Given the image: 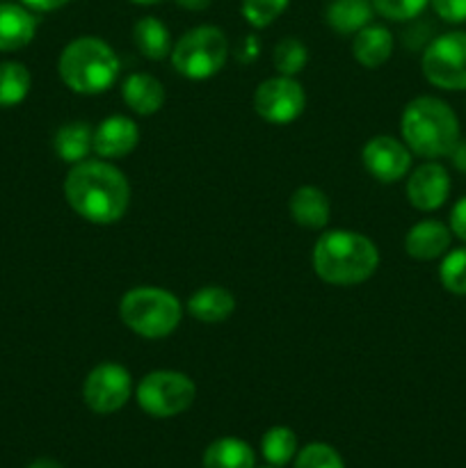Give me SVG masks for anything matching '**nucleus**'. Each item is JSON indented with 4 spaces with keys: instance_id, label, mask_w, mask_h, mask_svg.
<instances>
[{
    "instance_id": "obj_1",
    "label": "nucleus",
    "mask_w": 466,
    "mask_h": 468,
    "mask_svg": "<svg viewBox=\"0 0 466 468\" xmlns=\"http://www.w3.org/2000/svg\"><path fill=\"white\" fill-rule=\"evenodd\" d=\"M64 197L67 204L87 222L112 224L126 215L131 186L112 165L82 160L69 169L64 178Z\"/></svg>"
},
{
    "instance_id": "obj_2",
    "label": "nucleus",
    "mask_w": 466,
    "mask_h": 468,
    "mask_svg": "<svg viewBox=\"0 0 466 468\" xmlns=\"http://www.w3.org/2000/svg\"><path fill=\"white\" fill-rule=\"evenodd\" d=\"M379 251L370 238L356 231H329L313 247L315 274L332 286H355L373 277Z\"/></svg>"
},
{
    "instance_id": "obj_3",
    "label": "nucleus",
    "mask_w": 466,
    "mask_h": 468,
    "mask_svg": "<svg viewBox=\"0 0 466 468\" xmlns=\"http://www.w3.org/2000/svg\"><path fill=\"white\" fill-rule=\"evenodd\" d=\"M402 140L420 158L450 155L460 142V122L450 105L434 96H418L402 112Z\"/></svg>"
},
{
    "instance_id": "obj_4",
    "label": "nucleus",
    "mask_w": 466,
    "mask_h": 468,
    "mask_svg": "<svg viewBox=\"0 0 466 468\" xmlns=\"http://www.w3.org/2000/svg\"><path fill=\"white\" fill-rule=\"evenodd\" d=\"M119 58L103 39L80 37L59 55V78L78 94H101L119 78Z\"/></svg>"
},
{
    "instance_id": "obj_5",
    "label": "nucleus",
    "mask_w": 466,
    "mask_h": 468,
    "mask_svg": "<svg viewBox=\"0 0 466 468\" xmlns=\"http://www.w3.org/2000/svg\"><path fill=\"white\" fill-rule=\"evenodd\" d=\"M181 302L169 291L154 286L132 288L119 304L123 324L144 338L169 336L181 323Z\"/></svg>"
},
{
    "instance_id": "obj_6",
    "label": "nucleus",
    "mask_w": 466,
    "mask_h": 468,
    "mask_svg": "<svg viewBox=\"0 0 466 468\" xmlns=\"http://www.w3.org/2000/svg\"><path fill=\"white\" fill-rule=\"evenodd\" d=\"M228 58V41L215 26H199L187 30L172 48V64L181 76L204 80L215 76Z\"/></svg>"
},
{
    "instance_id": "obj_7",
    "label": "nucleus",
    "mask_w": 466,
    "mask_h": 468,
    "mask_svg": "<svg viewBox=\"0 0 466 468\" xmlns=\"http://www.w3.org/2000/svg\"><path fill=\"white\" fill-rule=\"evenodd\" d=\"M137 405L155 419H172L183 414L195 402L196 387L187 375L174 370L149 373L137 387Z\"/></svg>"
},
{
    "instance_id": "obj_8",
    "label": "nucleus",
    "mask_w": 466,
    "mask_h": 468,
    "mask_svg": "<svg viewBox=\"0 0 466 468\" xmlns=\"http://www.w3.org/2000/svg\"><path fill=\"white\" fill-rule=\"evenodd\" d=\"M423 76L439 90H466V32L437 37L423 53Z\"/></svg>"
},
{
    "instance_id": "obj_9",
    "label": "nucleus",
    "mask_w": 466,
    "mask_h": 468,
    "mask_svg": "<svg viewBox=\"0 0 466 468\" xmlns=\"http://www.w3.org/2000/svg\"><path fill=\"white\" fill-rule=\"evenodd\" d=\"M306 96L300 82L291 76L268 78L254 91V110L268 123H291L304 112Z\"/></svg>"
},
{
    "instance_id": "obj_10",
    "label": "nucleus",
    "mask_w": 466,
    "mask_h": 468,
    "mask_svg": "<svg viewBox=\"0 0 466 468\" xmlns=\"http://www.w3.org/2000/svg\"><path fill=\"white\" fill-rule=\"evenodd\" d=\"M132 379L123 366L101 364L87 375L82 384V400L96 414H114L128 402Z\"/></svg>"
},
{
    "instance_id": "obj_11",
    "label": "nucleus",
    "mask_w": 466,
    "mask_h": 468,
    "mask_svg": "<svg viewBox=\"0 0 466 468\" xmlns=\"http://www.w3.org/2000/svg\"><path fill=\"white\" fill-rule=\"evenodd\" d=\"M364 167L379 183H396L407 176L411 167V151L396 137L377 135L365 142L361 151Z\"/></svg>"
},
{
    "instance_id": "obj_12",
    "label": "nucleus",
    "mask_w": 466,
    "mask_h": 468,
    "mask_svg": "<svg viewBox=\"0 0 466 468\" xmlns=\"http://www.w3.org/2000/svg\"><path fill=\"white\" fill-rule=\"evenodd\" d=\"M450 195V176L448 169L439 163H423L409 174L407 181V199L418 210H437L446 204Z\"/></svg>"
},
{
    "instance_id": "obj_13",
    "label": "nucleus",
    "mask_w": 466,
    "mask_h": 468,
    "mask_svg": "<svg viewBox=\"0 0 466 468\" xmlns=\"http://www.w3.org/2000/svg\"><path fill=\"white\" fill-rule=\"evenodd\" d=\"M140 140V128L132 119L114 114L103 119L94 131V151L101 158H123L131 154Z\"/></svg>"
},
{
    "instance_id": "obj_14",
    "label": "nucleus",
    "mask_w": 466,
    "mask_h": 468,
    "mask_svg": "<svg viewBox=\"0 0 466 468\" xmlns=\"http://www.w3.org/2000/svg\"><path fill=\"white\" fill-rule=\"evenodd\" d=\"M452 231L437 219H423L414 224L405 238V250L416 261H434L450 247Z\"/></svg>"
},
{
    "instance_id": "obj_15",
    "label": "nucleus",
    "mask_w": 466,
    "mask_h": 468,
    "mask_svg": "<svg viewBox=\"0 0 466 468\" xmlns=\"http://www.w3.org/2000/svg\"><path fill=\"white\" fill-rule=\"evenodd\" d=\"M37 32V18L30 9L14 3H0V50L26 48Z\"/></svg>"
},
{
    "instance_id": "obj_16",
    "label": "nucleus",
    "mask_w": 466,
    "mask_h": 468,
    "mask_svg": "<svg viewBox=\"0 0 466 468\" xmlns=\"http://www.w3.org/2000/svg\"><path fill=\"white\" fill-rule=\"evenodd\" d=\"M352 53L355 59L365 69H379L393 53V35L384 26H365L361 27L352 41Z\"/></svg>"
},
{
    "instance_id": "obj_17",
    "label": "nucleus",
    "mask_w": 466,
    "mask_h": 468,
    "mask_svg": "<svg viewBox=\"0 0 466 468\" xmlns=\"http://www.w3.org/2000/svg\"><path fill=\"white\" fill-rule=\"evenodd\" d=\"M187 311L199 323L217 324L224 323L236 311V297L222 286H206L190 297Z\"/></svg>"
},
{
    "instance_id": "obj_18",
    "label": "nucleus",
    "mask_w": 466,
    "mask_h": 468,
    "mask_svg": "<svg viewBox=\"0 0 466 468\" xmlns=\"http://www.w3.org/2000/svg\"><path fill=\"white\" fill-rule=\"evenodd\" d=\"M292 219L300 227L323 229L329 222V199L323 190L313 186H302L292 192L288 201Z\"/></svg>"
},
{
    "instance_id": "obj_19",
    "label": "nucleus",
    "mask_w": 466,
    "mask_h": 468,
    "mask_svg": "<svg viewBox=\"0 0 466 468\" xmlns=\"http://www.w3.org/2000/svg\"><path fill=\"white\" fill-rule=\"evenodd\" d=\"M123 101L137 114H154L163 108L164 90L149 73H131L122 87Z\"/></svg>"
},
{
    "instance_id": "obj_20",
    "label": "nucleus",
    "mask_w": 466,
    "mask_h": 468,
    "mask_svg": "<svg viewBox=\"0 0 466 468\" xmlns=\"http://www.w3.org/2000/svg\"><path fill=\"white\" fill-rule=\"evenodd\" d=\"M373 0H332L327 5V26L338 35H356L373 18Z\"/></svg>"
},
{
    "instance_id": "obj_21",
    "label": "nucleus",
    "mask_w": 466,
    "mask_h": 468,
    "mask_svg": "<svg viewBox=\"0 0 466 468\" xmlns=\"http://www.w3.org/2000/svg\"><path fill=\"white\" fill-rule=\"evenodd\" d=\"M55 154L64 160V163H82L91 149H94V131L87 126L85 122H71L64 123L58 133H55Z\"/></svg>"
},
{
    "instance_id": "obj_22",
    "label": "nucleus",
    "mask_w": 466,
    "mask_h": 468,
    "mask_svg": "<svg viewBox=\"0 0 466 468\" xmlns=\"http://www.w3.org/2000/svg\"><path fill=\"white\" fill-rule=\"evenodd\" d=\"M132 39H135L137 50L149 59H163L172 55V37H169L167 26L155 16H144L132 27Z\"/></svg>"
},
{
    "instance_id": "obj_23",
    "label": "nucleus",
    "mask_w": 466,
    "mask_h": 468,
    "mask_svg": "<svg viewBox=\"0 0 466 468\" xmlns=\"http://www.w3.org/2000/svg\"><path fill=\"white\" fill-rule=\"evenodd\" d=\"M254 451L233 437L217 439L204 452V468H254Z\"/></svg>"
},
{
    "instance_id": "obj_24",
    "label": "nucleus",
    "mask_w": 466,
    "mask_h": 468,
    "mask_svg": "<svg viewBox=\"0 0 466 468\" xmlns=\"http://www.w3.org/2000/svg\"><path fill=\"white\" fill-rule=\"evenodd\" d=\"M32 85L30 71L21 62L0 64V108H14L27 96Z\"/></svg>"
},
{
    "instance_id": "obj_25",
    "label": "nucleus",
    "mask_w": 466,
    "mask_h": 468,
    "mask_svg": "<svg viewBox=\"0 0 466 468\" xmlns=\"http://www.w3.org/2000/svg\"><path fill=\"white\" fill-rule=\"evenodd\" d=\"M260 451H263V457L272 466H286L297 452L295 432L288 428H281V425H279V428H270L268 432L263 434Z\"/></svg>"
},
{
    "instance_id": "obj_26",
    "label": "nucleus",
    "mask_w": 466,
    "mask_h": 468,
    "mask_svg": "<svg viewBox=\"0 0 466 468\" xmlns=\"http://www.w3.org/2000/svg\"><path fill=\"white\" fill-rule=\"evenodd\" d=\"M439 279L452 295H466V247L452 250L443 256Z\"/></svg>"
},
{
    "instance_id": "obj_27",
    "label": "nucleus",
    "mask_w": 466,
    "mask_h": 468,
    "mask_svg": "<svg viewBox=\"0 0 466 468\" xmlns=\"http://www.w3.org/2000/svg\"><path fill=\"white\" fill-rule=\"evenodd\" d=\"M306 62H309V53H306V46L302 41L283 39L274 48V67L281 76L292 78L304 69Z\"/></svg>"
},
{
    "instance_id": "obj_28",
    "label": "nucleus",
    "mask_w": 466,
    "mask_h": 468,
    "mask_svg": "<svg viewBox=\"0 0 466 468\" xmlns=\"http://www.w3.org/2000/svg\"><path fill=\"white\" fill-rule=\"evenodd\" d=\"M291 0H242V16L249 26L268 27L286 12Z\"/></svg>"
},
{
    "instance_id": "obj_29",
    "label": "nucleus",
    "mask_w": 466,
    "mask_h": 468,
    "mask_svg": "<svg viewBox=\"0 0 466 468\" xmlns=\"http://www.w3.org/2000/svg\"><path fill=\"white\" fill-rule=\"evenodd\" d=\"M295 468H345L341 455L327 443H309L297 455Z\"/></svg>"
},
{
    "instance_id": "obj_30",
    "label": "nucleus",
    "mask_w": 466,
    "mask_h": 468,
    "mask_svg": "<svg viewBox=\"0 0 466 468\" xmlns=\"http://www.w3.org/2000/svg\"><path fill=\"white\" fill-rule=\"evenodd\" d=\"M428 3L429 0H373V7L391 21H411L428 7Z\"/></svg>"
},
{
    "instance_id": "obj_31",
    "label": "nucleus",
    "mask_w": 466,
    "mask_h": 468,
    "mask_svg": "<svg viewBox=\"0 0 466 468\" xmlns=\"http://www.w3.org/2000/svg\"><path fill=\"white\" fill-rule=\"evenodd\" d=\"M439 18L446 23H464L466 21V0H429Z\"/></svg>"
},
{
    "instance_id": "obj_32",
    "label": "nucleus",
    "mask_w": 466,
    "mask_h": 468,
    "mask_svg": "<svg viewBox=\"0 0 466 468\" xmlns=\"http://www.w3.org/2000/svg\"><path fill=\"white\" fill-rule=\"evenodd\" d=\"M450 231L466 242V197H461L450 213Z\"/></svg>"
},
{
    "instance_id": "obj_33",
    "label": "nucleus",
    "mask_w": 466,
    "mask_h": 468,
    "mask_svg": "<svg viewBox=\"0 0 466 468\" xmlns=\"http://www.w3.org/2000/svg\"><path fill=\"white\" fill-rule=\"evenodd\" d=\"M67 3H71V0H23V5L37 9V12H53V9L64 7Z\"/></svg>"
},
{
    "instance_id": "obj_34",
    "label": "nucleus",
    "mask_w": 466,
    "mask_h": 468,
    "mask_svg": "<svg viewBox=\"0 0 466 468\" xmlns=\"http://www.w3.org/2000/svg\"><path fill=\"white\" fill-rule=\"evenodd\" d=\"M450 158H452V165H455L460 172L466 174V140L457 142L455 149L450 151Z\"/></svg>"
},
{
    "instance_id": "obj_35",
    "label": "nucleus",
    "mask_w": 466,
    "mask_h": 468,
    "mask_svg": "<svg viewBox=\"0 0 466 468\" xmlns=\"http://www.w3.org/2000/svg\"><path fill=\"white\" fill-rule=\"evenodd\" d=\"M176 3L181 5L183 9H187V12H204L210 5V0H176Z\"/></svg>"
},
{
    "instance_id": "obj_36",
    "label": "nucleus",
    "mask_w": 466,
    "mask_h": 468,
    "mask_svg": "<svg viewBox=\"0 0 466 468\" xmlns=\"http://www.w3.org/2000/svg\"><path fill=\"white\" fill-rule=\"evenodd\" d=\"M27 468H64V466L59 464V462L48 460V457H41V460H35Z\"/></svg>"
},
{
    "instance_id": "obj_37",
    "label": "nucleus",
    "mask_w": 466,
    "mask_h": 468,
    "mask_svg": "<svg viewBox=\"0 0 466 468\" xmlns=\"http://www.w3.org/2000/svg\"><path fill=\"white\" fill-rule=\"evenodd\" d=\"M135 5H155V3H163V0H131Z\"/></svg>"
}]
</instances>
